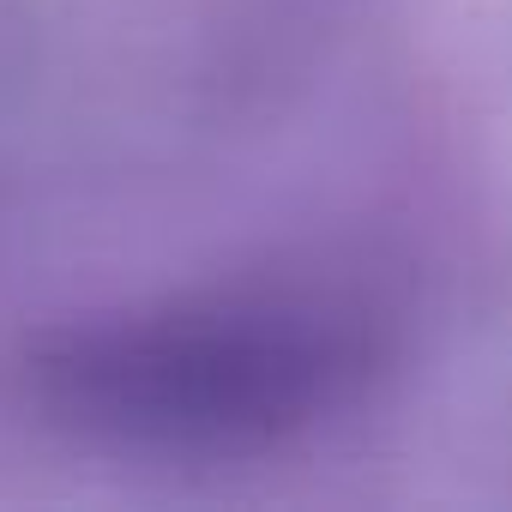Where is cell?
<instances>
[{"label": "cell", "instance_id": "cell-1", "mask_svg": "<svg viewBox=\"0 0 512 512\" xmlns=\"http://www.w3.org/2000/svg\"><path fill=\"white\" fill-rule=\"evenodd\" d=\"M380 332L338 302L223 296L67 326L25 356V404L133 452H260L350 410Z\"/></svg>", "mask_w": 512, "mask_h": 512}]
</instances>
